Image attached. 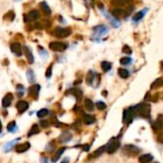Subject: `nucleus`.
I'll use <instances>...</instances> for the list:
<instances>
[{"mask_svg": "<svg viewBox=\"0 0 163 163\" xmlns=\"http://www.w3.org/2000/svg\"><path fill=\"white\" fill-rule=\"evenodd\" d=\"M38 133H39V127L36 124H34L33 127L31 128V130L29 131L28 136H31L33 135H36V134H38Z\"/></svg>", "mask_w": 163, "mask_h": 163, "instance_id": "393cba45", "label": "nucleus"}, {"mask_svg": "<svg viewBox=\"0 0 163 163\" xmlns=\"http://www.w3.org/2000/svg\"><path fill=\"white\" fill-rule=\"evenodd\" d=\"M40 125H41L43 128H46V127H48V126H49V122H48V121H44V120H42V121L40 122Z\"/></svg>", "mask_w": 163, "mask_h": 163, "instance_id": "79ce46f5", "label": "nucleus"}, {"mask_svg": "<svg viewBox=\"0 0 163 163\" xmlns=\"http://www.w3.org/2000/svg\"><path fill=\"white\" fill-rule=\"evenodd\" d=\"M72 138V134H70L69 132H65V133H63L62 135L60 136V142H69V141L71 140Z\"/></svg>", "mask_w": 163, "mask_h": 163, "instance_id": "aec40b11", "label": "nucleus"}, {"mask_svg": "<svg viewBox=\"0 0 163 163\" xmlns=\"http://www.w3.org/2000/svg\"><path fill=\"white\" fill-rule=\"evenodd\" d=\"M112 5H114V7H121L124 5V2H123V0H112Z\"/></svg>", "mask_w": 163, "mask_h": 163, "instance_id": "f704fd0d", "label": "nucleus"}, {"mask_svg": "<svg viewBox=\"0 0 163 163\" xmlns=\"http://www.w3.org/2000/svg\"><path fill=\"white\" fill-rule=\"evenodd\" d=\"M124 153L126 155H128L130 156H136L140 153V149L138 148L135 145H126L124 147Z\"/></svg>", "mask_w": 163, "mask_h": 163, "instance_id": "423d86ee", "label": "nucleus"}, {"mask_svg": "<svg viewBox=\"0 0 163 163\" xmlns=\"http://www.w3.org/2000/svg\"><path fill=\"white\" fill-rule=\"evenodd\" d=\"M153 156L150 155V154H145V155H142L139 156L138 159V161L139 163H150L152 160H153Z\"/></svg>", "mask_w": 163, "mask_h": 163, "instance_id": "dca6fc26", "label": "nucleus"}, {"mask_svg": "<svg viewBox=\"0 0 163 163\" xmlns=\"http://www.w3.org/2000/svg\"><path fill=\"white\" fill-rule=\"evenodd\" d=\"M145 14V10H141V12H138V13H135L133 16V20L134 21H139L140 19H142Z\"/></svg>", "mask_w": 163, "mask_h": 163, "instance_id": "bb28decb", "label": "nucleus"}, {"mask_svg": "<svg viewBox=\"0 0 163 163\" xmlns=\"http://www.w3.org/2000/svg\"><path fill=\"white\" fill-rule=\"evenodd\" d=\"M122 52H124V54H127V55H131V54H132V50H131V48H130L129 46H127V45H125L123 47Z\"/></svg>", "mask_w": 163, "mask_h": 163, "instance_id": "58836bf2", "label": "nucleus"}, {"mask_svg": "<svg viewBox=\"0 0 163 163\" xmlns=\"http://www.w3.org/2000/svg\"><path fill=\"white\" fill-rule=\"evenodd\" d=\"M40 9H41L42 13H43L44 15H46V16H48V15L51 14V10H50L48 5H47V3H45V2L40 3Z\"/></svg>", "mask_w": 163, "mask_h": 163, "instance_id": "a211bd4d", "label": "nucleus"}, {"mask_svg": "<svg viewBox=\"0 0 163 163\" xmlns=\"http://www.w3.org/2000/svg\"><path fill=\"white\" fill-rule=\"evenodd\" d=\"M99 76L96 75V73H93V72H89L88 73V76H87V78H86V81L87 83L89 84V85H91V86H94V83H96V78L98 77Z\"/></svg>", "mask_w": 163, "mask_h": 163, "instance_id": "1a4fd4ad", "label": "nucleus"}, {"mask_svg": "<svg viewBox=\"0 0 163 163\" xmlns=\"http://www.w3.org/2000/svg\"><path fill=\"white\" fill-rule=\"evenodd\" d=\"M85 108L87 109V111H90V112H93V109H94V104L93 102L91 100V99H85Z\"/></svg>", "mask_w": 163, "mask_h": 163, "instance_id": "4be33fe9", "label": "nucleus"}, {"mask_svg": "<svg viewBox=\"0 0 163 163\" xmlns=\"http://www.w3.org/2000/svg\"><path fill=\"white\" fill-rule=\"evenodd\" d=\"M30 143L29 142H25L22 144H19L15 146V150H16L17 153H24V152L28 151L30 149Z\"/></svg>", "mask_w": 163, "mask_h": 163, "instance_id": "ddd939ff", "label": "nucleus"}, {"mask_svg": "<svg viewBox=\"0 0 163 163\" xmlns=\"http://www.w3.org/2000/svg\"><path fill=\"white\" fill-rule=\"evenodd\" d=\"M83 120H84V122H85V124L91 125V124L94 123V121H96V118H94V117H93V115H91V114H84L83 115Z\"/></svg>", "mask_w": 163, "mask_h": 163, "instance_id": "6ab92c4d", "label": "nucleus"}, {"mask_svg": "<svg viewBox=\"0 0 163 163\" xmlns=\"http://www.w3.org/2000/svg\"><path fill=\"white\" fill-rule=\"evenodd\" d=\"M42 161H43V163H47V160L46 159H42Z\"/></svg>", "mask_w": 163, "mask_h": 163, "instance_id": "de8ad7c7", "label": "nucleus"}, {"mask_svg": "<svg viewBox=\"0 0 163 163\" xmlns=\"http://www.w3.org/2000/svg\"><path fill=\"white\" fill-rule=\"evenodd\" d=\"M119 146H120V141L118 139H115V138L111 139L110 140V142L108 143L107 147H106L107 153H109V154L114 153V152L119 148Z\"/></svg>", "mask_w": 163, "mask_h": 163, "instance_id": "7ed1b4c3", "label": "nucleus"}, {"mask_svg": "<svg viewBox=\"0 0 163 163\" xmlns=\"http://www.w3.org/2000/svg\"><path fill=\"white\" fill-rule=\"evenodd\" d=\"M13 18H14V13L13 12H9L7 14H5V16H4L5 20H9V21L13 20Z\"/></svg>", "mask_w": 163, "mask_h": 163, "instance_id": "e433bc0d", "label": "nucleus"}, {"mask_svg": "<svg viewBox=\"0 0 163 163\" xmlns=\"http://www.w3.org/2000/svg\"><path fill=\"white\" fill-rule=\"evenodd\" d=\"M96 106L98 110H104V109H106V104H105L104 102L102 101H98L96 103Z\"/></svg>", "mask_w": 163, "mask_h": 163, "instance_id": "4c0bfd02", "label": "nucleus"}, {"mask_svg": "<svg viewBox=\"0 0 163 163\" xmlns=\"http://www.w3.org/2000/svg\"><path fill=\"white\" fill-rule=\"evenodd\" d=\"M162 78H159V79H156L153 84H152V89H156V88H159L162 86Z\"/></svg>", "mask_w": 163, "mask_h": 163, "instance_id": "473e14b6", "label": "nucleus"}, {"mask_svg": "<svg viewBox=\"0 0 163 163\" xmlns=\"http://www.w3.org/2000/svg\"><path fill=\"white\" fill-rule=\"evenodd\" d=\"M52 123L54 124V125L55 126V127H62V126H63V124H62V123H60V122H58V121H57V120H56L55 118H54V119H52Z\"/></svg>", "mask_w": 163, "mask_h": 163, "instance_id": "ea45409f", "label": "nucleus"}, {"mask_svg": "<svg viewBox=\"0 0 163 163\" xmlns=\"http://www.w3.org/2000/svg\"><path fill=\"white\" fill-rule=\"evenodd\" d=\"M39 91H40V86L38 84H35V85L31 86L30 89H29V94L31 96V97H34V98H37L38 96V93H39Z\"/></svg>", "mask_w": 163, "mask_h": 163, "instance_id": "9d476101", "label": "nucleus"}, {"mask_svg": "<svg viewBox=\"0 0 163 163\" xmlns=\"http://www.w3.org/2000/svg\"><path fill=\"white\" fill-rule=\"evenodd\" d=\"M27 78H28V80L29 82L31 83H34V80H35V76H34V73L31 71V70H29L27 72Z\"/></svg>", "mask_w": 163, "mask_h": 163, "instance_id": "cd10ccee", "label": "nucleus"}, {"mask_svg": "<svg viewBox=\"0 0 163 163\" xmlns=\"http://www.w3.org/2000/svg\"><path fill=\"white\" fill-rule=\"evenodd\" d=\"M101 68H102V70L104 72H108L111 70V68H112V64L110 62L108 61H103L101 63Z\"/></svg>", "mask_w": 163, "mask_h": 163, "instance_id": "a878e982", "label": "nucleus"}, {"mask_svg": "<svg viewBox=\"0 0 163 163\" xmlns=\"http://www.w3.org/2000/svg\"><path fill=\"white\" fill-rule=\"evenodd\" d=\"M65 150H66V148H60L58 151H57V152H56V154L55 155V156L52 159V163H55L57 160H58V159H60V156H62V154L65 152Z\"/></svg>", "mask_w": 163, "mask_h": 163, "instance_id": "412c9836", "label": "nucleus"}, {"mask_svg": "<svg viewBox=\"0 0 163 163\" xmlns=\"http://www.w3.org/2000/svg\"><path fill=\"white\" fill-rule=\"evenodd\" d=\"M133 114L138 115V117L148 118L150 117V105L147 103H141L136 105L132 110Z\"/></svg>", "mask_w": 163, "mask_h": 163, "instance_id": "f257e3e1", "label": "nucleus"}, {"mask_svg": "<svg viewBox=\"0 0 163 163\" xmlns=\"http://www.w3.org/2000/svg\"><path fill=\"white\" fill-rule=\"evenodd\" d=\"M131 62H132V59L130 57H123V58L120 59V64L121 65H129Z\"/></svg>", "mask_w": 163, "mask_h": 163, "instance_id": "c9c22d12", "label": "nucleus"}, {"mask_svg": "<svg viewBox=\"0 0 163 163\" xmlns=\"http://www.w3.org/2000/svg\"><path fill=\"white\" fill-rule=\"evenodd\" d=\"M72 34V29L70 28H56L55 30V35L59 38H65Z\"/></svg>", "mask_w": 163, "mask_h": 163, "instance_id": "f03ea898", "label": "nucleus"}, {"mask_svg": "<svg viewBox=\"0 0 163 163\" xmlns=\"http://www.w3.org/2000/svg\"><path fill=\"white\" fill-rule=\"evenodd\" d=\"M133 0H123V2L124 4H127V3H130V2H132Z\"/></svg>", "mask_w": 163, "mask_h": 163, "instance_id": "a18cd8bd", "label": "nucleus"}, {"mask_svg": "<svg viewBox=\"0 0 163 163\" xmlns=\"http://www.w3.org/2000/svg\"><path fill=\"white\" fill-rule=\"evenodd\" d=\"M50 49L54 52H64L67 49V45L63 42H58V41H54L51 42L50 45Z\"/></svg>", "mask_w": 163, "mask_h": 163, "instance_id": "20e7f679", "label": "nucleus"}, {"mask_svg": "<svg viewBox=\"0 0 163 163\" xmlns=\"http://www.w3.org/2000/svg\"><path fill=\"white\" fill-rule=\"evenodd\" d=\"M83 148H84V149H83L84 151H88V150H89V145H85V146H83Z\"/></svg>", "mask_w": 163, "mask_h": 163, "instance_id": "c03bdc74", "label": "nucleus"}, {"mask_svg": "<svg viewBox=\"0 0 163 163\" xmlns=\"http://www.w3.org/2000/svg\"><path fill=\"white\" fill-rule=\"evenodd\" d=\"M7 129H8L9 132H10V133L14 132V131L17 129V127H16V123H15V121L10 122V123L8 124V126H7Z\"/></svg>", "mask_w": 163, "mask_h": 163, "instance_id": "c756f323", "label": "nucleus"}, {"mask_svg": "<svg viewBox=\"0 0 163 163\" xmlns=\"http://www.w3.org/2000/svg\"><path fill=\"white\" fill-rule=\"evenodd\" d=\"M13 98V96L12 93H7L2 99V106L4 108H8L10 105V103H12Z\"/></svg>", "mask_w": 163, "mask_h": 163, "instance_id": "9b49d317", "label": "nucleus"}, {"mask_svg": "<svg viewBox=\"0 0 163 163\" xmlns=\"http://www.w3.org/2000/svg\"><path fill=\"white\" fill-rule=\"evenodd\" d=\"M162 126H163V124H162V121H161V118L159 117L154 123V129H156V131H159V130L162 129Z\"/></svg>", "mask_w": 163, "mask_h": 163, "instance_id": "7c9ffc66", "label": "nucleus"}, {"mask_svg": "<svg viewBox=\"0 0 163 163\" xmlns=\"http://www.w3.org/2000/svg\"><path fill=\"white\" fill-rule=\"evenodd\" d=\"M48 114H49V111L47 109H41L37 112V117L39 118H42V117H45Z\"/></svg>", "mask_w": 163, "mask_h": 163, "instance_id": "2f4dec72", "label": "nucleus"}, {"mask_svg": "<svg viewBox=\"0 0 163 163\" xmlns=\"http://www.w3.org/2000/svg\"><path fill=\"white\" fill-rule=\"evenodd\" d=\"M19 139H20V138H15V139H13V140H12V141H10V142H8L6 145L4 146V151H5V152H8L10 148H13V145H14L15 143H16Z\"/></svg>", "mask_w": 163, "mask_h": 163, "instance_id": "5701e85b", "label": "nucleus"}, {"mask_svg": "<svg viewBox=\"0 0 163 163\" xmlns=\"http://www.w3.org/2000/svg\"><path fill=\"white\" fill-rule=\"evenodd\" d=\"M93 31H94V34H97L98 35H104V34H108L109 29L105 25H98L96 27L93 28Z\"/></svg>", "mask_w": 163, "mask_h": 163, "instance_id": "6e6552de", "label": "nucleus"}, {"mask_svg": "<svg viewBox=\"0 0 163 163\" xmlns=\"http://www.w3.org/2000/svg\"><path fill=\"white\" fill-rule=\"evenodd\" d=\"M133 117H134V114H133L132 111H130V110H125V111H124V115H123V121L126 122V123L132 122Z\"/></svg>", "mask_w": 163, "mask_h": 163, "instance_id": "4468645a", "label": "nucleus"}, {"mask_svg": "<svg viewBox=\"0 0 163 163\" xmlns=\"http://www.w3.org/2000/svg\"><path fill=\"white\" fill-rule=\"evenodd\" d=\"M52 65L48 67V70H47V72H46V76L48 78L51 77V76H52Z\"/></svg>", "mask_w": 163, "mask_h": 163, "instance_id": "a19ab883", "label": "nucleus"}, {"mask_svg": "<svg viewBox=\"0 0 163 163\" xmlns=\"http://www.w3.org/2000/svg\"><path fill=\"white\" fill-rule=\"evenodd\" d=\"M10 51H12L14 55H16L18 56L22 55V48H21V45L18 42H14V43L10 44Z\"/></svg>", "mask_w": 163, "mask_h": 163, "instance_id": "0eeeda50", "label": "nucleus"}, {"mask_svg": "<svg viewBox=\"0 0 163 163\" xmlns=\"http://www.w3.org/2000/svg\"><path fill=\"white\" fill-rule=\"evenodd\" d=\"M112 14H113V16H114V17H123L124 15L126 14V13H125V10L123 9L115 8L114 10H112Z\"/></svg>", "mask_w": 163, "mask_h": 163, "instance_id": "f3484780", "label": "nucleus"}, {"mask_svg": "<svg viewBox=\"0 0 163 163\" xmlns=\"http://www.w3.org/2000/svg\"><path fill=\"white\" fill-rule=\"evenodd\" d=\"M104 149H105V147H104V146H103V147H100V148H98L96 152H93V155H92L91 156H93V157H98L99 156H100V155L103 153Z\"/></svg>", "mask_w": 163, "mask_h": 163, "instance_id": "72a5a7b5", "label": "nucleus"}, {"mask_svg": "<svg viewBox=\"0 0 163 163\" xmlns=\"http://www.w3.org/2000/svg\"><path fill=\"white\" fill-rule=\"evenodd\" d=\"M118 76L121 78H127L129 76V72L127 69H124V68H119L118 69Z\"/></svg>", "mask_w": 163, "mask_h": 163, "instance_id": "b1692460", "label": "nucleus"}, {"mask_svg": "<svg viewBox=\"0 0 163 163\" xmlns=\"http://www.w3.org/2000/svg\"><path fill=\"white\" fill-rule=\"evenodd\" d=\"M2 131V124H1V121H0V133H1Z\"/></svg>", "mask_w": 163, "mask_h": 163, "instance_id": "49530a36", "label": "nucleus"}, {"mask_svg": "<svg viewBox=\"0 0 163 163\" xmlns=\"http://www.w3.org/2000/svg\"><path fill=\"white\" fill-rule=\"evenodd\" d=\"M72 93L77 98V100H80L82 98V92L80 90H78V89H73V90H72Z\"/></svg>", "mask_w": 163, "mask_h": 163, "instance_id": "c85d7f7f", "label": "nucleus"}, {"mask_svg": "<svg viewBox=\"0 0 163 163\" xmlns=\"http://www.w3.org/2000/svg\"><path fill=\"white\" fill-rule=\"evenodd\" d=\"M39 12L36 10H31L30 13H28L27 14H25L24 16V21L25 23H30V22H34L36 19L39 18Z\"/></svg>", "mask_w": 163, "mask_h": 163, "instance_id": "39448f33", "label": "nucleus"}, {"mask_svg": "<svg viewBox=\"0 0 163 163\" xmlns=\"http://www.w3.org/2000/svg\"><path fill=\"white\" fill-rule=\"evenodd\" d=\"M61 163H69V159H68V157H66V159L63 160Z\"/></svg>", "mask_w": 163, "mask_h": 163, "instance_id": "37998d69", "label": "nucleus"}, {"mask_svg": "<svg viewBox=\"0 0 163 163\" xmlns=\"http://www.w3.org/2000/svg\"><path fill=\"white\" fill-rule=\"evenodd\" d=\"M24 52H25L26 58H27L28 62L30 63V64H33L34 61V55L31 54V51L30 50V48L28 46L24 47Z\"/></svg>", "mask_w": 163, "mask_h": 163, "instance_id": "f8f14e48", "label": "nucleus"}, {"mask_svg": "<svg viewBox=\"0 0 163 163\" xmlns=\"http://www.w3.org/2000/svg\"><path fill=\"white\" fill-rule=\"evenodd\" d=\"M16 108L19 113H24L29 108V103L26 101H18L16 104Z\"/></svg>", "mask_w": 163, "mask_h": 163, "instance_id": "2eb2a0df", "label": "nucleus"}]
</instances>
